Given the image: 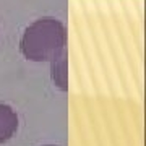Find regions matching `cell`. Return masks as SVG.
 Returning a JSON list of instances; mask_svg holds the SVG:
<instances>
[{
    "instance_id": "6da1fadb",
    "label": "cell",
    "mask_w": 146,
    "mask_h": 146,
    "mask_svg": "<svg viewBox=\"0 0 146 146\" xmlns=\"http://www.w3.org/2000/svg\"><path fill=\"white\" fill-rule=\"evenodd\" d=\"M65 44L67 31L63 23L52 16H44L25 29L20 49L28 60L50 62L65 49Z\"/></svg>"
},
{
    "instance_id": "277c9868",
    "label": "cell",
    "mask_w": 146,
    "mask_h": 146,
    "mask_svg": "<svg viewBox=\"0 0 146 146\" xmlns=\"http://www.w3.org/2000/svg\"><path fill=\"white\" fill-rule=\"evenodd\" d=\"M46 146H54V145H46Z\"/></svg>"
},
{
    "instance_id": "3957f363",
    "label": "cell",
    "mask_w": 146,
    "mask_h": 146,
    "mask_svg": "<svg viewBox=\"0 0 146 146\" xmlns=\"http://www.w3.org/2000/svg\"><path fill=\"white\" fill-rule=\"evenodd\" d=\"M67 49H63L55 58H52V80L55 86L60 88L62 91H67Z\"/></svg>"
},
{
    "instance_id": "7a4b0ae2",
    "label": "cell",
    "mask_w": 146,
    "mask_h": 146,
    "mask_svg": "<svg viewBox=\"0 0 146 146\" xmlns=\"http://www.w3.org/2000/svg\"><path fill=\"white\" fill-rule=\"evenodd\" d=\"M18 130V115L10 106L0 104V145L5 143Z\"/></svg>"
}]
</instances>
